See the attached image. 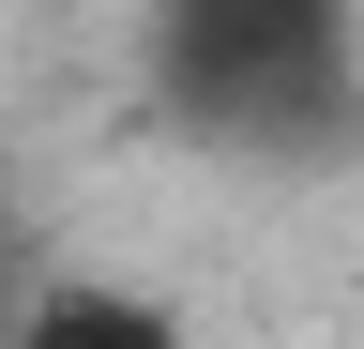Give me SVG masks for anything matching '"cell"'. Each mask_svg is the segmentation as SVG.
<instances>
[{"label":"cell","instance_id":"6da1fadb","mask_svg":"<svg viewBox=\"0 0 364 349\" xmlns=\"http://www.w3.org/2000/svg\"><path fill=\"white\" fill-rule=\"evenodd\" d=\"M152 76L213 137H318L349 92V0H152Z\"/></svg>","mask_w":364,"mask_h":349}]
</instances>
